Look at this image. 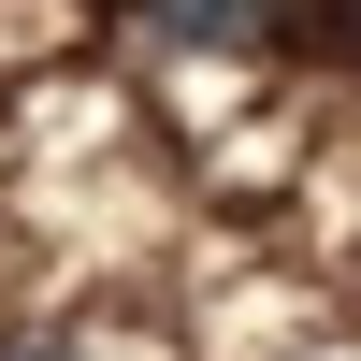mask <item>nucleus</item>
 Instances as JSON below:
<instances>
[{
  "label": "nucleus",
  "mask_w": 361,
  "mask_h": 361,
  "mask_svg": "<svg viewBox=\"0 0 361 361\" xmlns=\"http://www.w3.org/2000/svg\"><path fill=\"white\" fill-rule=\"evenodd\" d=\"M145 29H159V44L231 58V44H275V29H289V0H145Z\"/></svg>",
  "instance_id": "f257e3e1"
},
{
  "label": "nucleus",
  "mask_w": 361,
  "mask_h": 361,
  "mask_svg": "<svg viewBox=\"0 0 361 361\" xmlns=\"http://www.w3.org/2000/svg\"><path fill=\"white\" fill-rule=\"evenodd\" d=\"M0 361H73V347H44V333H15V347H0Z\"/></svg>",
  "instance_id": "f03ea898"
}]
</instances>
